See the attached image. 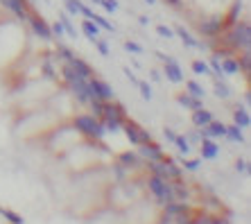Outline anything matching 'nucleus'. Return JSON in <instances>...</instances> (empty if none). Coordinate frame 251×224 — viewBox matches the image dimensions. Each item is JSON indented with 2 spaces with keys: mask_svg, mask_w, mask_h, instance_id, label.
Listing matches in <instances>:
<instances>
[{
  "mask_svg": "<svg viewBox=\"0 0 251 224\" xmlns=\"http://www.w3.org/2000/svg\"><path fill=\"white\" fill-rule=\"evenodd\" d=\"M222 34H226V43L231 50H235V52H247L251 48V27L249 23H233V27L228 32H222Z\"/></svg>",
  "mask_w": 251,
  "mask_h": 224,
  "instance_id": "f257e3e1",
  "label": "nucleus"
},
{
  "mask_svg": "<svg viewBox=\"0 0 251 224\" xmlns=\"http://www.w3.org/2000/svg\"><path fill=\"white\" fill-rule=\"evenodd\" d=\"M73 127L77 131H82L84 136H88V138H102L104 136V127L100 123V118L88 116V113H77L73 118Z\"/></svg>",
  "mask_w": 251,
  "mask_h": 224,
  "instance_id": "f03ea898",
  "label": "nucleus"
},
{
  "mask_svg": "<svg viewBox=\"0 0 251 224\" xmlns=\"http://www.w3.org/2000/svg\"><path fill=\"white\" fill-rule=\"evenodd\" d=\"M147 190H150V195H152V197L158 201V204H168V201H175V190H172V181H165V179L156 177V174H152V177L147 179Z\"/></svg>",
  "mask_w": 251,
  "mask_h": 224,
  "instance_id": "7ed1b4c3",
  "label": "nucleus"
},
{
  "mask_svg": "<svg viewBox=\"0 0 251 224\" xmlns=\"http://www.w3.org/2000/svg\"><path fill=\"white\" fill-rule=\"evenodd\" d=\"M120 129L127 134L129 143H134V145H145V143L152 141V134H150L147 129H143L140 124H136L134 120H125Z\"/></svg>",
  "mask_w": 251,
  "mask_h": 224,
  "instance_id": "20e7f679",
  "label": "nucleus"
},
{
  "mask_svg": "<svg viewBox=\"0 0 251 224\" xmlns=\"http://www.w3.org/2000/svg\"><path fill=\"white\" fill-rule=\"evenodd\" d=\"M86 84H88V95H91V98H95V100H104V102L113 100V89L106 82L98 79V77H88Z\"/></svg>",
  "mask_w": 251,
  "mask_h": 224,
  "instance_id": "39448f33",
  "label": "nucleus"
},
{
  "mask_svg": "<svg viewBox=\"0 0 251 224\" xmlns=\"http://www.w3.org/2000/svg\"><path fill=\"white\" fill-rule=\"evenodd\" d=\"M224 27H226L224 18L210 16V18H204V21L199 23V34H201V36H208V39H215V36H220L224 32Z\"/></svg>",
  "mask_w": 251,
  "mask_h": 224,
  "instance_id": "423d86ee",
  "label": "nucleus"
},
{
  "mask_svg": "<svg viewBox=\"0 0 251 224\" xmlns=\"http://www.w3.org/2000/svg\"><path fill=\"white\" fill-rule=\"evenodd\" d=\"M66 86H68V91L73 93V98H75L79 104H88L91 95H88V84H86V79H82V77H73L70 82H66Z\"/></svg>",
  "mask_w": 251,
  "mask_h": 224,
  "instance_id": "0eeeda50",
  "label": "nucleus"
},
{
  "mask_svg": "<svg viewBox=\"0 0 251 224\" xmlns=\"http://www.w3.org/2000/svg\"><path fill=\"white\" fill-rule=\"evenodd\" d=\"M0 5L5 7L7 12H12L18 21H27L29 14H32L27 0H0Z\"/></svg>",
  "mask_w": 251,
  "mask_h": 224,
  "instance_id": "6e6552de",
  "label": "nucleus"
},
{
  "mask_svg": "<svg viewBox=\"0 0 251 224\" xmlns=\"http://www.w3.org/2000/svg\"><path fill=\"white\" fill-rule=\"evenodd\" d=\"M138 156H140V159H145L147 163H152V161H161V159H165L163 148H161V145H156V143H154V141L145 143V145H138Z\"/></svg>",
  "mask_w": 251,
  "mask_h": 224,
  "instance_id": "1a4fd4ad",
  "label": "nucleus"
},
{
  "mask_svg": "<svg viewBox=\"0 0 251 224\" xmlns=\"http://www.w3.org/2000/svg\"><path fill=\"white\" fill-rule=\"evenodd\" d=\"M29 27H32V32H34L36 36H41L43 41H50V39H52V32H50V25L46 23V21H43L41 16H36L34 12L29 14Z\"/></svg>",
  "mask_w": 251,
  "mask_h": 224,
  "instance_id": "9d476101",
  "label": "nucleus"
},
{
  "mask_svg": "<svg viewBox=\"0 0 251 224\" xmlns=\"http://www.w3.org/2000/svg\"><path fill=\"white\" fill-rule=\"evenodd\" d=\"M199 149H201V161H215L217 156H220V145H217L213 138H208V136L201 138Z\"/></svg>",
  "mask_w": 251,
  "mask_h": 224,
  "instance_id": "9b49d317",
  "label": "nucleus"
},
{
  "mask_svg": "<svg viewBox=\"0 0 251 224\" xmlns=\"http://www.w3.org/2000/svg\"><path fill=\"white\" fill-rule=\"evenodd\" d=\"M165 66H163V71H165V77H168L172 84H181L183 82V73L181 68H179V64H176L175 57H165Z\"/></svg>",
  "mask_w": 251,
  "mask_h": 224,
  "instance_id": "f8f14e48",
  "label": "nucleus"
},
{
  "mask_svg": "<svg viewBox=\"0 0 251 224\" xmlns=\"http://www.w3.org/2000/svg\"><path fill=\"white\" fill-rule=\"evenodd\" d=\"M199 131H201V136H208V138H224V134H226V124L213 118L206 127H201Z\"/></svg>",
  "mask_w": 251,
  "mask_h": 224,
  "instance_id": "ddd939ff",
  "label": "nucleus"
},
{
  "mask_svg": "<svg viewBox=\"0 0 251 224\" xmlns=\"http://www.w3.org/2000/svg\"><path fill=\"white\" fill-rule=\"evenodd\" d=\"M66 64L73 68V73H75L77 77H82V79H88V77H93V71H91V66H88L84 59H79V57H73V59L66 61Z\"/></svg>",
  "mask_w": 251,
  "mask_h": 224,
  "instance_id": "4468645a",
  "label": "nucleus"
},
{
  "mask_svg": "<svg viewBox=\"0 0 251 224\" xmlns=\"http://www.w3.org/2000/svg\"><path fill=\"white\" fill-rule=\"evenodd\" d=\"M213 118H215V116H213L208 109H204V106H201V109H195V111H193V124L197 127V129L206 127V124H208Z\"/></svg>",
  "mask_w": 251,
  "mask_h": 224,
  "instance_id": "2eb2a0df",
  "label": "nucleus"
},
{
  "mask_svg": "<svg viewBox=\"0 0 251 224\" xmlns=\"http://www.w3.org/2000/svg\"><path fill=\"white\" fill-rule=\"evenodd\" d=\"M233 124H238L240 129H247L251 124V116H249V109H247L245 104L242 106H238L233 111Z\"/></svg>",
  "mask_w": 251,
  "mask_h": 224,
  "instance_id": "dca6fc26",
  "label": "nucleus"
},
{
  "mask_svg": "<svg viewBox=\"0 0 251 224\" xmlns=\"http://www.w3.org/2000/svg\"><path fill=\"white\" fill-rule=\"evenodd\" d=\"M176 102L181 106H186V109H190V111H195V109H201V100L199 98H193V95H186V93H181V95H176Z\"/></svg>",
  "mask_w": 251,
  "mask_h": 224,
  "instance_id": "f3484780",
  "label": "nucleus"
},
{
  "mask_svg": "<svg viewBox=\"0 0 251 224\" xmlns=\"http://www.w3.org/2000/svg\"><path fill=\"white\" fill-rule=\"evenodd\" d=\"M224 138H228L231 143H240V145L247 141L245 134H242V129H240L238 124H226V134H224Z\"/></svg>",
  "mask_w": 251,
  "mask_h": 224,
  "instance_id": "a211bd4d",
  "label": "nucleus"
},
{
  "mask_svg": "<svg viewBox=\"0 0 251 224\" xmlns=\"http://www.w3.org/2000/svg\"><path fill=\"white\" fill-rule=\"evenodd\" d=\"M175 34H176V36H179V39H181V41H183V46H188V48H201V43H199L197 39H195V36L186 30V27H176V32H175Z\"/></svg>",
  "mask_w": 251,
  "mask_h": 224,
  "instance_id": "6ab92c4d",
  "label": "nucleus"
},
{
  "mask_svg": "<svg viewBox=\"0 0 251 224\" xmlns=\"http://www.w3.org/2000/svg\"><path fill=\"white\" fill-rule=\"evenodd\" d=\"M213 93H215L217 98H220V100H228L233 91H231V86H228L226 82H222V79H217V82L213 84Z\"/></svg>",
  "mask_w": 251,
  "mask_h": 224,
  "instance_id": "aec40b11",
  "label": "nucleus"
},
{
  "mask_svg": "<svg viewBox=\"0 0 251 224\" xmlns=\"http://www.w3.org/2000/svg\"><path fill=\"white\" fill-rule=\"evenodd\" d=\"M240 12H242V0H233V5H231V9H228V16L224 18V23H238L240 21Z\"/></svg>",
  "mask_w": 251,
  "mask_h": 224,
  "instance_id": "412c9836",
  "label": "nucleus"
},
{
  "mask_svg": "<svg viewBox=\"0 0 251 224\" xmlns=\"http://www.w3.org/2000/svg\"><path fill=\"white\" fill-rule=\"evenodd\" d=\"M118 163L125 165V168H134V165H138V163H140V156H138L136 152H125V154H120Z\"/></svg>",
  "mask_w": 251,
  "mask_h": 224,
  "instance_id": "4be33fe9",
  "label": "nucleus"
},
{
  "mask_svg": "<svg viewBox=\"0 0 251 224\" xmlns=\"http://www.w3.org/2000/svg\"><path fill=\"white\" fill-rule=\"evenodd\" d=\"M222 73L224 75H238L240 73L238 59H235V57H226V59L222 61Z\"/></svg>",
  "mask_w": 251,
  "mask_h": 224,
  "instance_id": "5701e85b",
  "label": "nucleus"
},
{
  "mask_svg": "<svg viewBox=\"0 0 251 224\" xmlns=\"http://www.w3.org/2000/svg\"><path fill=\"white\" fill-rule=\"evenodd\" d=\"M82 32L88 36V39H91V41H95V39H98V36H100V27L93 23V21H88V18H86V21H84V23H82Z\"/></svg>",
  "mask_w": 251,
  "mask_h": 224,
  "instance_id": "b1692460",
  "label": "nucleus"
},
{
  "mask_svg": "<svg viewBox=\"0 0 251 224\" xmlns=\"http://www.w3.org/2000/svg\"><path fill=\"white\" fill-rule=\"evenodd\" d=\"M59 23L64 25L66 34H68V36H73V39H77V34H79V32L75 30V25L70 23V18H68V14H66V12H64V14H59Z\"/></svg>",
  "mask_w": 251,
  "mask_h": 224,
  "instance_id": "393cba45",
  "label": "nucleus"
},
{
  "mask_svg": "<svg viewBox=\"0 0 251 224\" xmlns=\"http://www.w3.org/2000/svg\"><path fill=\"white\" fill-rule=\"evenodd\" d=\"M176 145V149H179V152L181 154H190V149H193V145H190V143H188V138H186V134H176V138L175 141H172Z\"/></svg>",
  "mask_w": 251,
  "mask_h": 224,
  "instance_id": "a878e982",
  "label": "nucleus"
},
{
  "mask_svg": "<svg viewBox=\"0 0 251 224\" xmlns=\"http://www.w3.org/2000/svg\"><path fill=\"white\" fill-rule=\"evenodd\" d=\"M186 91H188V95H193V98H199V100H201V98L206 95L204 86H199V84L193 82V79H190V82H186Z\"/></svg>",
  "mask_w": 251,
  "mask_h": 224,
  "instance_id": "bb28decb",
  "label": "nucleus"
},
{
  "mask_svg": "<svg viewBox=\"0 0 251 224\" xmlns=\"http://www.w3.org/2000/svg\"><path fill=\"white\" fill-rule=\"evenodd\" d=\"M66 2V14L68 16H77V14H82V0H64Z\"/></svg>",
  "mask_w": 251,
  "mask_h": 224,
  "instance_id": "cd10ccee",
  "label": "nucleus"
},
{
  "mask_svg": "<svg viewBox=\"0 0 251 224\" xmlns=\"http://www.w3.org/2000/svg\"><path fill=\"white\" fill-rule=\"evenodd\" d=\"M0 218L7 220L9 224H23V218H21V215H16L14 211H9V208H0Z\"/></svg>",
  "mask_w": 251,
  "mask_h": 224,
  "instance_id": "c85d7f7f",
  "label": "nucleus"
},
{
  "mask_svg": "<svg viewBox=\"0 0 251 224\" xmlns=\"http://www.w3.org/2000/svg\"><path fill=\"white\" fill-rule=\"evenodd\" d=\"M136 89L140 91V95H143V100H147V102L152 100L154 91H152V86H150V84H147V82H138V84H136Z\"/></svg>",
  "mask_w": 251,
  "mask_h": 224,
  "instance_id": "c756f323",
  "label": "nucleus"
},
{
  "mask_svg": "<svg viewBox=\"0 0 251 224\" xmlns=\"http://www.w3.org/2000/svg\"><path fill=\"white\" fill-rule=\"evenodd\" d=\"M208 68H210V73H215L220 79H222V61H220V57H210V61H208Z\"/></svg>",
  "mask_w": 251,
  "mask_h": 224,
  "instance_id": "7c9ffc66",
  "label": "nucleus"
},
{
  "mask_svg": "<svg viewBox=\"0 0 251 224\" xmlns=\"http://www.w3.org/2000/svg\"><path fill=\"white\" fill-rule=\"evenodd\" d=\"M193 73H197V75H213L206 61H193Z\"/></svg>",
  "mask_w": 251,
  "mask_h": 224,
  "instance_id": "2f4dec72",
  "label": "nucleus"
},
{
  "mask_svg": "<svg viewBox=\"0 0 251 224\" xmlns=\"http://www.w3.org/2000/svg\"><path fill=\"white\" fill-rule=\"evenodd\" d=\"M93 43H95V48H98V52L102 54V57H109V43H106V41H102L100 36H98V39H95Z\"/></svg>",
  "mask_w": 251,
  "mask_h": 224,
  "instance_id": "473e14b6",
  "label": "nucleus"
},
{
  "mask_svg": "<svg viewBox=\"0 0 251 224\" xmlns=\"http://www.w3.org/2000/svg\"><path fill=\"white\" fill-rule=\"evenodd\" d=\"M57 54H59V57H61L64 61H70L73 57H75V52H73L68 46H59V52H57Z\"/></svg>",
  "mask_w": 251,
  "mask_h": 224,
  "instance_id": "72a5a7b5",
  "label": "nucleus"
},
{
  "mask_svg": "<svg viewBox=\"0 0 251 224\" xmlns=\"http://www.w3.org/2000/svg\"><path fill=\"white\" fill-rule=\"evenodd\" d=\"M125 50H127L129 54H140L143 52V48H140L136 41H125Z\"/></svg>",
  "mask_w": 251,
  "mask_h": 224,
  "instance_id": "f704fd0d",
  "label": "nucleus"
},
{
  "mask_svg": "<svg viewBox=\"0 0 251 224\" xmlns=\"http://www.w3.org/2000/svg\"><path fill=\"white\" fill-rule=\"evenodd\" d=\"M156 32H158V36H163V39H172V36H175V30L168 27V25H158Z\"/></svg>",
  "mask_w": 251,
  "mask_h": 224,
  "instance_id": "c9c22d12",
  "label": "nucleus"
},
{
  "mask_svg": "<svg viewBox=\"0 0 251 224\" xmlns=\"http://www.w3.org/2000/svg\"><path fill=\"white\" fill-rule=\"evenodd\" d=\"M186 138H188V143H190V145H199L204 136H201V131L197 129V131H190V134H186Z\"/></svg>",
  "mask_w": 251,
  "mask_h": 224,
  "instance_id": "e433bc0d",
  "label": "nucleus"
},
{
  "mask_svg": "<svg viewBox=\"0 0 251 224\" xmlns=\"http://www.w3.org/2000/svg\"><path fill=\"white\" fill-rule=\"evenodd\" d=\"M100 5L104 7L109 14H113V12H118V0H100Z\"/></svg>",
  "mask_w": 251,
  "mask_h": 224,
  "instance_id": "4c0bfd02",
  "label": "nucleus"
},
{
  "mask_svg": "<svg viewBox=\"0 0 251 224\" xmlns=\"http://www.w3.org/2000/svg\"><path fill=\"white\" fill-rule=\"evenodd\" d=\"M50 32H52V36H57V39H61V36L66 34V30H64V25H61V23L50 25Z\"/></svg>",
  "mask_w": 251,
  "mask_h": 224,
  "instance_id": "58836bf2",
  "label": "nucleus"
},
{
  "mask_svg": "<svg viewBox=\"0 0 251 224\" xmlns=\"http://www.w3.org/2000/svg\"><path fill=\"white\" fill-rule=\"evenodd\" d=\"M181 165L186 168V170H197L199 165H201V159H193V161H186V159H183Z\"/></svg>",
  "mask_w": 251,
  "mask_h": 224,
  "instance_id": "ea45409f",
  "label": "nucleus"
},
{
  "mask_svg": "<svg viewBox=\"0 0 251 224\" xmlns=\"http://www.w3.org/2000/svg\"><path fill=\"white\" fill-rule=\"evenodd\" d=\"M235 170L242 172V174H249V163H247L245 159H238L235 161Z\"/></svg>",
  "mask_w": 251,
  "mask_h": 224,
  "instance_id": "a19ab883",
  "label": "nucleus"
},
{
  "mask_svg": "<svg viewBox=\"0 0 251 224\" xmlns=\"http://www.w3.org/2000/svg\"><path fill=\"white\" fill-rule=\"evenodd\" d=\"M163 136L168 138V143H172V141L176 138V131H175V129H170V127H165V129H163Z\"/></svg>",
  "mask_w": 251,
  "mask_h": 224,
  "instance_id": "79ce46f5",
  "label": "nucleus"
},
{
  "mask_svg": "<svg viewBox=\"0 0 251 224\" xmlns=\"http://www.w3.org/2000/svg\"><path fill=\"white\" fill-rule=\"evenodd\" d=\"M125 75H127V79H129V82H131V84H134V86H136V84H138V82H140L138 77H136V75H134V73L129 71V68H125Z\"/></svg>",
  "mask_w": 251,
  "mask_h": 224,
  "instance_id": "37998d69",
  "label": "nucleus"
},
{
  "mask_svg": "<svg viewBox=\"0 0 251 224\" xmlns=\"http://www.w3.org/2000/svg\"><path fill=\"white\" fill-rule=\"evenodd\" d=\"M165 2H168L170 7H181V2H183V0H165Z\"/></svg>",
  "mask_w": 251,
  "mask_h": 224,
  "instance_id": "c03bdc74",
  "label": "nucleus"
},
{
  "mask_svg": "<svg viewBox=\"0 0 251 224\" xmlns=\"http://www.w3.org/2000/svg\"><path fill=\"white\" fill-rule=\"evenodd\" d=\"M138 21H140V25H147V23H150V18H147V16H140Z\"/></svg>",
  "mask_w": 251,
  "mask_h": 224,
  "instance_id": "a18cd8bd",
  "label": "nucleus"
},
{
  "mask_svg": "<svg viewBox=\"0 0 251 224\" xmlns=\"http://www.w3.org/2000/svg\"><path fill=\"white\" fill-rule=\"evenodd\" d=\"M145 2H150V5H154V2H156V0H145Z\"/></svg>",
  "mask_w": 251,
  "mask_h": 224,
  "instance_id": "49530a36",
  "label": "nucleus"
},
{
  "mask_svg": "<svg viewBox=\"0 0 251 224\" xmlns=\"http://www.w3.org/2000/svg\"><path fill=\"white\" fill-rule=\"evenodd\" d=\"M27 2H34V0H27Z\"/></svg>",
  "mask_w": 251,
  "mask_h": 224,
  "instance_id": "de8ad7c7",
  "label": "nucleus"
}]
</instances>
